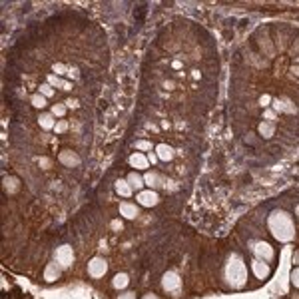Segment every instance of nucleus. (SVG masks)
I'll return each instance as SVG.
<instances>
[{"label": "nucleus", "instance_id": "6e6552de", "mask_svg": "<svg viewBox=\"0 0 299 299\" xmlns=\"http://www.w3.org/2000/svg\"><path fill=\"white\" fill-rule=\"evenodd\" d=\"M72 257H74V253H72V249H70L68 246L58 248V251H56V261H58L60 267L70 265V263H72Z\"/></svg>", "mask_w": 299, "mask_h": 299}, {"label": "nucleus", "instance_id": "ddd939ff", "mask_svg": "<svg viewBox=\"0 0 299 299\" xmlns=\"http://www.w3.org/2000/svg\"><path fill=\"white\" fill-rule=\"evenodd\" d=\"M116 192L120 196H124V198H130L132 196V188L128 184V179H118V182H116Z\"/></svg>", "mask_w": 299, "mask_h": 299}, {"label": "nucleus", "instance_id": "0eeeda50", "mask_svg": "<svg viewBox=\"0 0 299 299\" xmlns=\"http://www.w3.org/2000/svg\"><path fill=\"white\" fill-rule=\"evenodd\" d=\"M58 160H60V164H64L68 168H76L80 164L78 154L72 152V150H62V152H60V156H58Z\"/></svg>", "mask_w": 299, "mask_h": 299}, {"label": "nucleus", "instance_id": "f03ea898", "mask_svg": "<svg viewBox=\"0 0 299 299\" xmlns=\"http://www.w3.org/2000/svg\"><path fill=\"white\" fill-rule=\"evenodd\" d=\"M225 275H227V281L233 283V285H242V283H246L248 272H246V265H244L242 257H237V255H231V257H229V263H227V267H225Z\"/></svg>", "mask_w": 299, "mask_h": 299}, {"label": "nucleus", "instance_id": "4468645a", "mask_svg": "<svg viewBox=\"0 0 299 299\" xmlns=\"http://www.w3.org/2000/svg\"><path fill=\"white\" fill-rule=\"evenodd\" d=\"M128 184H130V188L140 190V188H144V177L138 172H130L128 174Z\"/></svg>", "mask_w": 299, "mask_h": 299}, {"label": "nucleus", "instance_id": "9b49d317", "mask_svg": "<svg viewBox=\"0 0 299 299\" xmlns=\"http://www.w3.org/2000/svg\"><path fill=\"white\" fill-rule=\"evenodd\" d=\"M156 154H158L160 160L170 162V160L174 158V150H172V146H168V144H158V146H156Z\"/></svg>", "mask_w": 299, "mask_h": 299}, {"label": "nucleus", "instance_id": "7ed1b4c3", "mask_svg": "<svg viewBox=\"0 0 299 299\" xmlns=\"http://www.w3.org/2000/svg\"><path fill=\"white\" fill-rule=\"evenodd\" d=\"M106 272H108V263L102 257H92V259H90V263H88V274L92 275L94 279L102 277Z\"/></svg>", "mask_w": 299, "mask_h": 299}, {"label": "nucleus", "instance_id": "f8f14e48", "mask_svg": "<svg viewBox=\"0 0 299 299\" xmlns=\"http://www.w3.org/2000/svg\"><path fill=\"white\" fill-rule=\"evenodd\" d=\"M130 164L136 168V170H146L150 166V160L144 156V154H132L130 156Z\"/></svg>", "mask_w": 299, "mask_h": 299}, {"label": "nucleus", "instance_id": "39448f33", "mask_svg": "<svg viewBox=\"0 0 299 299\" xmlns=\"http://www.w3.org/2000/svg\"><path fill=\"white\" fill-rule=\"evenodd\" d=\"M162 285H164V289H166L168 293H177L179 287H182V279L177 277V274L168 272V274L164 275V279H162Z\"/></svg>", "mask_w": 299, "mask_h": 299}, {"label": "nucleus", "instance_id": "aec40b11", "mask_svg": "<svg viewBox=\"0 0 299 299\" xmlns=\"http://www.w3.org/2000/svg\"><path fill=\"white\" fill-rule=\"evenodd\" d=\"M144 299H160V297H158V295H154V293H148Z\"/></svg>", "mask_w": 299, "mask_h": 299}, {"label": "nucleus", "instance_id": "a211bd4d", "mask_svg": "<svg viewBox=\"0 0 299 299\" xmlns=\"http://www.w3.org/2000/svg\"><path fill=\"white\" fill-rule=\"evenodd\" d=\"M291 283H293L295 287H299V267H295L293 272H291Z\"/></svg>", "mask_w": 299, "mask_h": 299}, {"label": "nucleus", "instance_id": "f257e3e1", "mask_svg": "<svg viewBox=\"0 0 299 299\" xmlns=\"http://www.w3.org/2000/svg\"><path fill=\"white\" fill-rule=\"evenodd\" d=\"M267 225H269L272 235L275 239H279V242H291L293 235H295L293 220H291V216L287 212H283V209H275V212H272V216H269V220H267Z\"/></svg>", "mask_w": 299, "mask_h": 299}, {"label": "nucleus", "instance_id": "412c9836", "mask_svg": "<svg viewBox=\"0 0 299 299\" xmlns=\"http://www.w3.org/2000/svg\"><path fill=\"white\" fill-rule=\"evenodd\" d=\"M295 263L299 265V249H297V253H295Z\"/></svg>", "mask_w": 299, "mask_h": 299}, {"label": "nucleus", "instance_id": "f3484780", "mask_svg": "<svg viewBox=\"0 0 299 299\" xmlns=\"http://www.w3.org/2000/svg\"><path fill=\"white\" fill-rule=\"evenodd\" d=\"M144 182H148L150 186H154V188H156V184L160 182V177H158L156 174H152V172H150V174H146V177H144Z\"/></svg>", "mask_w": 299, "mask_h": 299}, {"label": "nucleus", "instance_id": "20e7f679", "mask_svg": "<svg viewBox=\"0 0 299 299\" xmlns=\"http://www.w3.org/2000/svg\"><path fill=\"white\" fill-rule=\"evenodd\" d=\"M251 249H253V253H255V257H257V259L269 261V259L274 257V248L269 246L267 242H255V244L251 246Z\"/></svg>", "mask_w": 299, "mask_h": 299}, {"label": "nucleus", "instance_id": "2eb2a0df", "mask_svg": "<svg viewBox=\"0 0 299 299\" xmlns=\"http://www.w3.org/2000/svg\"><path fill=\"white\" fill-rule=\"evenodd\" d=\"M58 275H60V265H58V263H50V265L46 267L44 279H46V281H54Z\"/></svg>", "mask_w": 299, "mask_h": 299}, {"label": "nucleus", "instance_id": "423d86ee", "mask_svg": "<svg viewBox=\"0 0 299 299\" xmlns=\"http://www.w3.org/2000/svg\"><path fill=\"white\" fill-rule=\"evenodd\" d=\"M158 194L154 192V190H142V192H138V203H142V205H146V207H152V205H156L158 203Z\"/></svg>", "mask_w": 299, "mask_h": 299}, {"label": "nucleus", "instance_id": "dca6fc26", "mask_svg": "<svg viewBox=\"0 0 299 299\" xmlns=\"http://www.w3.org/2000/svg\"><path fill=\"white\" fill-rule=\"evenodd\" d=\"M128 281H130V277H128L126 274H118V275L112 279V285H114L116 289H126V287H128Z\"/></svg>", "mask_w": 299, "mask_h": 299}, {"label": "nucleus", "instance_id": "6ab92c4d", "mask_svg": "<svg viewBox=\"0 0 299 299\" xmlns=\"http://www.w3.org/2000/svg\"><path fill=\"white\" fill-rule=\"evenodd\" d=\"M118 299H136V295H134L132 291H128V293H122V295H120Z\"/></svg>", "mask_w": 299, "mask_h": 299}, {"label": "nucleus", "instance_id": "1a4fd4ad", "mask_svg": "<svg viewBox=\"0 0 299 299\" xmlns=\"http://www.w3.org/2000/svg\"><path fill=\"white\" fill-rule=\"evenodd\" d=\"M251 272L255 274L257 279H265V277L269 275V265H267V261H263V259H255V261L251 263Z\"/></svg>", "mask_w": 299, "mask_h": 299}, {"label": "nucleus", "instance_id": "9d476101", "mask_svg": "<svg viewBox=\"0 0 299 299\" xmlns=\"http://www.w3.org/2000/svg\"><path fill=\"white\" fill-rule=\"evenodd\" d=\"M138 205L136 203H122L120 205V214L124 216V220H136V216H138Z\"/></svg>", "mask_w": 299, "mask_h": 299}]
</instances>
